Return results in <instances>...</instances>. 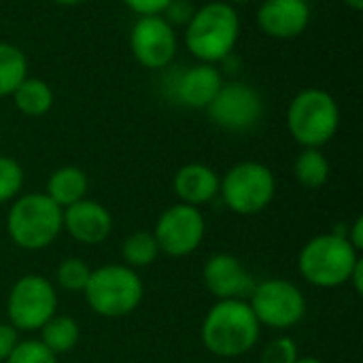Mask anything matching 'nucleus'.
Masks as SVG:
<instances>
[{
	"label": "nucleus",
	"mask_w": 363,
	"mask_h": 363,
	"mask_svg": "<svg viewBox=\"0 0 363 363\" xmlns=\"http://www.w3.org/2000/svg\"><path fill=\"white\" fill-rule=\"evenodd\" d=\"M28 77V57L17 45L0 40V98H6Z\"/></svg>",
	"instance_id": "obj_22"
},
{
	"label": "nucleus",
	"mask_w": 363,
	"mask_h": 363,
	"mask_svg": "<svg viewBox=\"0 0 363 363\" xmlns=\"http://www.w3.org/2000/svg\"><path fill=\"white\" fill-rule=\"evenodd\" d=\"M308 0H264L257 9L259 30L279 40H289L300 36L311 23Z\"/></svg>",
	"instance_id": "obj_15"
},
{
	"label": "nucleus",
	"mask_w": 363,
	"mask_h": 363,
	"mask_svg": "<svg viewBox=\"0 0 363 363\" xmlns=\"http://www.w3.org/2000/svg\"><path fill=\"white\" fill-rule=\"evenodd\" d=\"M170 0H123V4L136 13L138 17H145V15H162L164 9L168 6Z\"/></svg>",
	"instance_id": "obj_29"
},
{
	"label": "nucleus",
	"mask_w": 363,
	"mask_h": 363,
	"mask_svg": "<svg viewBox=\"0 0 363 363\" xmlns=\"http://www.w3.org/2000/svg\"><path fill=\"white\" fill-rule=\"evenodd\" d=\"M345 238L362 253L363 251V217H357L351 225H347V232H342Z\"/></svg>",
	"instance_id": "obj_31"
},
{
	"label": "nucleus",
	"mask_w": 363,
	"mask_h": 363,
	"mask_svg": "<svg viewBox=\"0 0 363 363\" xmlns=\"http://www.w3.org/2000/svg\"><path fill=\"white\" fill-rule=\"evenodd\" d=\"M4 363H57V355L51 353L40 338L19 340Z\"/></svg>",
	"instance_id": "obj_26"
},
{
	"label": "nucleus",
	"mask_w": 363,
	"mask_h": 363,
	"mask_svg": "<svg viewBox=\"0 0 363 363\" xmlns=\"http://www.w3.org/2000/svg\"><path fill=\"white\" fill-rule=\"evenodd\" d=\"M89 274H91V268L87 266L85 259L66 257L55 268V285L62 287L64 291H81L83 294V289L89 281Z\"/></svg>",
	"instance_id": "obj_24"
},
{
	"label": "nucleus",
	"mask_w": 363,
	"mask_h": 363,
	"mask_svg": "<svg viewBox=\"0 0 363 363\" xmlns=\"http://www.w3.org/2000/svg\"><path fill=\"white\" fill-rule=\"evenodd\" d=\"M123 264L132 270L149 268L160 257V247L153 232H132L121 245Z\"/></svg>",
	"instance_id": "obj_23"
},
{
	"label": "nucleus",
	"mask_w": 363,
	"mask_h": 363,
	"mask_svg": "<svg viewBox=\"0 0 363 363\" xmlns=\"http://www.w3.org/2000/svg\"><path fill=\"white\" fill-rule=\"evenodd\" d=\"M145 296L143 279L125 264H108L91 270L83 289V298L91 313L104 319H121L132 315Z\"/></svg>",
	"instance_id": "obj_5"
},
{
	"label": "nucleus",
	"mask_w": 363,
	"mask_h": 363,
	"mask_svg": "<svg viewBox=\"0 0 363 363\" xmlns=\"http://www.w3.org/2000/svg\"><path fill=\"white\" fill-rule=\"evenodd\" d=\"M223 2H228V4H245V2H251V0H223Z\"/></svg>",
	"instance_id": "obj_36"
},
{
	"label": "nucleus",
	"mask_w": 363,
	"mask_h": 363,
	"mask_svg": "<svg viewBox=\"0 0 363 363\" xmlns=\"http://www.w3.org/2000/svg\"><path fill=\"white\" fill-rule=\"evenodd\" d=\"M38 332H40V342L51 353H55L57 357L64 355V353H70L79 345V338H81L79 323L72 317L57 315V313Z\"/></svg>",
	"instance_id": "obj_20"
},
{
	"label": "nucleus",
	"mask_w": 363,
	"mask_h": 363,
	"mask_svg": "<svg viewBox=\"0 0 363 363\" xmlns=\"http://www.w3.org/2000/svg\"><path fill=\"white\" fill-rule=\"evenodd\" d=\"M340 125V108L336 98L319 87L298 91L287 106V130L304 149H321Z\"/></svg>",
	"instance_id": "obj_6"
},
{
	"label": "nucleus",
	"mask_w": 363,
	"mask_h": 363,
	"mask_svg": "<svg viewBox=\"0 0 363 363\" xmlns=\"http://www.w3.org/2000/svg\"><path fill=\"white\" fill-rule=\"evenodd\" d=\"M351 11H355V13H359L363 9V0H342Z\"/></svg>",
	"instance_id": "obj_33"
},
{
	"label": "nucleus",
	"mask_w": 363,
	"mask_h": 363,
	"mask_svg": "<svg viewBox=\"0 0 363 363\" xmlns=\"http://www.w3.org/2000/svg\"><path fill=\"white\" fill-rule=\"evenodd\" d=\"M247 302L259 325L270 330H289L306 315V298L302 289L287 279L255 283Z\"/></svg>",
	"instance_id": "obj_9"
},
{
	"label": "nucleus",
	"mask_w": 363,
	"mask_h": 363,
	"mask_svg": "<svg viewBox=\"0 0 363 363\" xmlns=\"http://www.w3.org/2000/svg\"><path fill=\"white\" fill-rule=\"evenodd\" d=\"M298 357L300 353L296 340L289 336H279L262 349L259 363H296Z\"/></svg>",
	"instance_id": "obj_27"
},
{
	"label": "nucleus",
	"mask_w": 363,
	"mask_h": 363,
	"mask_svg": "<svg viewBox=\"0 0 363 363\" xmlns=\"http://www.w3.org/2000/svg\"><path fill=\"white\" fill-rule=\"evenodd\" d=\"M62 232L79 245H102L113 232L111 211L96 200H81L62 208Z\"/></svg>",
	"instance_id": "obj_14"
},
{
	"label": "nucleus",
	"mask_w": 363,
	"mask_h": 363,
	"mask_svg": "<svg viewBox=\"0 0 363 363\" xmlns=\"http://www.w3.org/2000/svg\"><path fill=\"white\" fill-rule=\"evenodd\" d=\"M19 342V332L6 321H0V362H6L15 345Z\"/></svg>",
	"instance_id": "obj_30"
},
{
	"label": "nucleus",
	"mask_w": 363,
	"mask_h": 363,
	"mask_svg": "<svg viewBox=\"0 0 363 363\" xmlns=\"http://www.w3.org/2000/svg\"><path fill=\"white\" fill-rule=\"evenodd\" d=\"M6 232L15 247L43 251L62 234V208L40 191L17 196L6 213Z\"/></svg>",
	"instance_id": "obj_4"
},
{
	"label": "nucleus",
	"mask_w": 363,
	"mask_h": 363,
	"mask_svg": "<svg viewBox=\"0 0 363 363\" xmlns=\"http://www.w3.org/2000/svg\"><path fill=\"white\" fill-rule=\"evenodd\" d=\"M87 189H89V179H87V174L81 168H77V166H62V168L51 172V177L47 181L45 194L60 208H68V206L85 200L87 198Z\"/></svg>",
	"instance_id": "obj_18"
},
{
	"label": "nucleus",
	"mask_w": 363,
	"mask_h": 363,
	"mask_svg": "<svg viewBox=\"0 0 363 363\" xmlns=\"http://www.w3.org/2000/svg\"><path fill=\"white\" fill-rule=\"evenodd\" d=\"M259 336L262 325L247 300H217L200 328L204 349L221 359H236L251 353Z\"/></svg>",
	"instance_id": "obj_1"
},
{
	"label": "nucleus",
	"mask_w": 363,
	"mask_h": 363,
	"mask_svg": "<svg viewBox=\"0 0 363 363\" xmlns=\"http://www.w3.org/2000/svg\"><path fill=\"white\" fill-rule=\"evenodd\" d=\"M196 13V6L189 0H170L168 6L164 9L162 17L174 28V26H187V21L191 19V15Z\"/></svg>",
	"instance_id": "obj_28"
},
{
	"label": "nucleus",
	"mask_w": 363,
	"mask_h": 363,
	"mask_svg": "<svg viewBox=\"0 0 363 363\" xmlns=\"http://www.w3.org/2000/svg\"><path fill=\"white\" fill-rule=\"evenodd\" d=\"M219 196L234 215H259L277 196L274 172L262 162H238L223 177H219Z\"/></svg>",
	"instance_id": "obj_7"
},
{
	"label": "nucleus",
	"mask_w": 363,
	"mask_h": 363,
	"mask_svg": "<svg viewBox=\"0 0 363 363\" xmlns=\"http://www.w3.org/2000/svg\"><path fill=\"white\" fill-rule=\"evenodd\" d=\"M359 259V251L340 230H336L319 234L302 247L298 255V270L308 285L317 289H336L349 283Z\"/></svg>",
	"instance_id": "obj_3"
},
{
	"label": "nucleus",
	"mask_w": 363,
	"mask_h": 363,
	"mask_svg": "<svg viewBox=\"0 0 363 363\" xmlns=\"http://www.w3.org/2000/svg\"><path fill=\"white\" fill-rule=\"evenodd\" d=\"M177 198L189 206H202L219 196V174L206 164H185L177 170L172 179Z\"/></svg>",
	"instance_id": "obj_17"
},
{
	"label": "nucleus",
	"mask_w": 363,
	"mask_h": 363,
	"mask_svg": "<svg viewBox=\"0 0 363 363\" xmlns=\"http://www.w3.org/2000/svg\"><path fill=\"white\" fill-rule=\"evenodd\" d=\"M177 47V32L162 15H145L134 21L130 32V49L140 66L149 70L166 68L174 60Z\"/></svg>",
	"instance_id": "obj_12"
},
{
	"label": "nucleus",
	"mask_w": 363,
	"mask_h": 363,
	"mask_svg": "<svg viewBox=\"0 0 363 363\" xmlns=\"http://www.w3.org/2000/svg\"><path fill=\"white\" fill-rule=\"evenodd\" d=\"M208 119L228 132H247L255 128L264 115V100L259 91L247 83H223L217 96L206 106Z\"/></svg>",
	"instance_id": "obj_11"
},
{
	"label": "nucleus",
	"mask_w": 363,
	"mask_h": 363,
	"mask_svg": "<svg viewBox=\"0 0 363 363\" xmlns=\"http://www.w3.org/2000/svg\"><path fill=\"white\" fill-rule=\"evenodd\" d=\"M55 4H62V6H74V4H81L83 0H53Z\"/></svg>",
	"instance_id": "obj_35"
},
{
	"label": "nucleus",
	"mask_w": 363,
	"mask_h": 363,
	"mask_svg": "<svg viewBox=\"0 0 363 363\" xmlns=\"http://www.w3.org/2000/svg\"><path fill=\"white\" fill-rule=\"evenodd\" d=\"M55 285L40 274L19 277L6 296V317L17 332L34 334L57 313Z\"/></svg>",
	"instance_id": "obj_8"
},
{
	"label": "nucleus",
	"mask_w": 363,
	"mask_h": 363,
	"mask_svg": "<svg viewBox=\"0 0 363 363\" xmlns=\"http://www.w3.org/2000/svg\"><path fill=\"white\" fill-rule=\"evenodd\" d=\"M11 96L17 111L26 117H43L53 106V89L47 81L36 77H26Z\"/></svg>",
	"instance_id": "obj_19"
},
{
	"label": "nucleus",
	"mask_w": 363,
	"mask_h": 363,
	"mask_svg": "<svg viewBox=\"0 0 363 363\" xmlns=\"http://www.w3.org/2000/svg\"><path fill=\"white\" fill-rule=\"evenodd\" d=\"M153 236L160 253L170 257H187L202 245L206 236V219L198 206L177 202L160 215Z\"/></svg>",
	"instance_id": "obj_10"
},
{
	"label": "nucleus",
	"mask_w": 363,
	"mask_h": 363,
	"mask_svg": "<svg viewBox=\"0 0 363 363\" xmlns=\"http://www.w3.org/2000/svg\"><path fill=\"white\" fill-rule=\"evenodd\" d=\"M23 187V168L17 160L0 155V204L13 202L21 196Z\"/></svg>",
	"instance_id": "obj_25"
},
{
	"label": "nucleus",
	"mask_w": 363,
	"mask_h": 363,
	"mask_svg": "<svg viewBox=\"0 0 363 363\" xmlns=\"http://www.w3.org/2000/svg\"><path fill=\"white\" fill-rule=\"evenodd\" d=\"M349 283L353 285V291L357 294V296H362L363 294V259L357 262V266L353 268V272H351V277H349Z\"/></svg>",
	"instance_id": "obj_32"
},
{
	"label": "nucleus",
	"mask_w": 363,
	"mask_h": 363,
	"mask_svg": "<svg viewBox=\"0 0 363 363\" xmlns=\"http://www.w3.org/2000/svg\"><path fill=\"white\" fill-rule=\"evenodd\" d=\"M223 85V77L215 64L198 62L181 70L172 83V98L187 108H206Z\"/></svg>",
	"instance_id": "obj_16"
},
{
	"label": "nucleus",
	"mask_w": 363,
	"mask_h": 363,
	"mask_svg": "<svg viewBox=\"0 0 363 363\" xmlns=\"http://www.w3.org/2000/svg\"><path fill=\"white\" fill-rule=\"evenodd\" d=\"M296 363H323L319 357H311V355H306V357H298Z\"/></svg>",
	"instance_id": "obj_34"
},
{
	"label": "nucleus",
	"mask_w": 363,
	"mask_h": 363,
	"mask_svg": "<svg viewBox=\"0 0 363 363\" xmlns=\"http://www.w3.org/2000/svg\"><path fill=\"white\" fill-rule=\"evenodd\" d=\"M294 174L306 189H319L330 179V162L321 149H302L294 162Z\"/></svg>",
	"instance_id": "obj_21"
},
{
	"label": "nucleus",
	"mask_w": 363,
	"mask_h": 363,
	"mask_svg": "<svg viewBox=\"0 0 363 363\" xmlns=\"http://www.w3.org/2000/svg\"><path fill=\"white\" fill-rule=\"evenodd\" d=\"M238 38V11L223 0H215L196 9V13L185 26V47L198 62L204 64H217L228 60Z\"/></svg>",
	"instance_id": "obj_2"
},
{
	"label": "nucleus",
	"mask_w": 363,
	"mask_h": 363,
	"mask_svg": "<svg viewBox=\"0 0 363 363\" xmlns=\"http://www.w3.org/2000/svg\"><path fill=\"white\" fill-rule=\"evenodd\" d=\"M202 281L217 300H247L255 287L253 274L236 255L230 253L208 257L202 268Z\"/></svg>",
	"instance_id": "obj_13"
}]
</instances>
